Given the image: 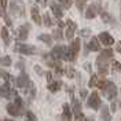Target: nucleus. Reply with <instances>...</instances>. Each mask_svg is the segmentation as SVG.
Here are the masks:
<instances>
[{
  "instance_id": "f257e3e1",
  "label": "nucleus",
  "mask_w": 121,
  "mask_h": 121,
  "mask_svg": "<svg viewBox=\"0 0 121 121\" xmlns=\"http://www.w3.org/2000/svg\"><path fill=\"white\" fill-rule=\"evenodd\" d=\"M112 58H113V50H110V48H106L100 52V55L96 58V66H98L99 74L107 73V60Z\"/></svg>"
},
{
  "instance_id": "f03ea898",
  "label": "nucleus",
  "mask_w": 121,
  "mask_h": 121,
  "mask_svg": "<svg viewBox=\"0 0 121 121\" xmlns=\"http://www.w3.org/2000/svg\"><path fill=\"white\" fill-rule=\"evenodd\" d=\"M80 39H74V41H72L70 47H68L66 50V55H65V60H69V62H73L76 60L77 55H78V51H80Z\"/></svg>"
},
{
  "instance_id": "7ed1b4c3",
  "label": "nucleus",
  "mask_w": 121,
  "mask_h": 121,
  "mask_svg": "<svg viewBox=\"0 0 121 121\" xmlns=\"http://www.w3.org/2000/svg\"><path fill=\"white\" fill-rule=\"evenodd\" d=\"M10 13L15 17H23L25 15V4L21 0H13L10 3Z\"/></svg>"
},
{
  "instance_id": "20e7f679",
  "label": "nucleus",
  "mask_w": 121,
  "mask_h": 121,
  "mask_svg": "<svg viewBox=\"0 0 121 121\" xmlns=\"http://www.w3.org/2000/svg\"><path fill=\"white\" fill-rule=\"evenodd\" d=\"M15 51L19 54H23V55H33L36 54V47L35 45H29V44H22V43H18L15 45Z\"/></svg>"
},
{
  "instance_id": "39448f33",
  "label": "nucleus",
  "mask_w": 121,
  "mask_h": 121,
  "mask_svg": "<svg viewBox=\"0 0 121 121\" xmlns=\"http://www.w3.org/2000/svg\"><path fill=\"white\" fill-rule=\"evenodd\" d=\"M87 105H88V107L94 109V110H98L99 107L102 106V99H100V96L98 95V92H92V94H91Z\"/></svg>"
},
{
  "instance_id": "423d86ee",
  "label": "nucleus",
  "mask_w": 121,
  "mask_h": 121,
  "mask_svg": "<svg viewBox=\"0 0 121 121\" xmlns=\"http://www.w3.org/2000/svg\"><path fill=\"white\" fill-rule=\"evenodd\" d=\"M66 50H68V47H65V45H55L52 48V51H51V56H52L55 60L65 59Z\"/></svg>"
},
{
  "instance_id": "0eeeda50",
  "label": "nucleus",
  "mask_w": 121,
  "mask_h": 121,
  "mask_svg": "<svg viewBox=\"0 0 121 121\" xmlns=\"http://www.w3.org/2000/svg\"><path fill=\"white\" fill-rule=\"evenodd\" d=\"M30 83H32V81L29 80V77H28V74H26L25 72H22V73L19 74V77L17 78V87L21 88V90H26L30 85Z\"/></svg>"
},
{
  "instance_id": "6e6552de",
  "label": "nucleus",
  "mask_w": 121,
  "mask_h": 121,
  "mask_svg": "<svg viewBox=\"0 0 121 121\" xmlns=\"http://www.w3.org/2000/svg\"><path fill=\"white\" fill-rule=\"evenodd\" d=\"M99 11H100V6H99V3H92L90 7L87 8V11H85V18L92 19V18L96 17V14H99Z\"/></svg>"
},
{
  "instance_id": "1a4fd4ad",
  "label": "nucleus",
  "mask_w": 121,
  "mask_h": 121,
  "mask_svg": "<svg viewBox=\"0 0 121 121\" xmlns=\"http://www.w3.org/2000/svg\"><path fill=\"white\" fill-rule=\"evenodd\" d=\"M76 30H77V23L73 22L72 19H68L66 21V39L68 40H72L73 39Z\"/></svg>"
},
{
  "instance_id": "9d476101",
  "label": "nucleus",
  "mask_w": 121,
  "mask_h": 121,
  "mask_svg": "<svg viewBox=\"0 0 121 121\" xmlns=\"http://www.w3.org/2000/svg\"><path fill=\"white\" fill-rule=\"evenodd\" d=\"M28 35H29V25H28V23L19 26V28L17 29V39H18L19 41L26 40V39H28Z\"/></svg>"
},
{
  "instance_id": "9b49d317",
  "label": "nucleus",
  "mask_w": 121,
  "mask_h": 121,
  "mask_svg": "<svg viewBox=\"0 0 121 121\" xmlns=\"http://www.w3.org/2000/svg\"><path fill=\"white\" fill-rule=\"evenodd\" d=\"M99 41L102 43V44H105L106 47H110L112 44H114V39L112 35H109L107 32H102L100 35H99Z\"/></svg>"
},
{
  "instance_id": "f8f14e48",
  "label": "nucleus",
  "mask_w": 121,
  "mask_h": 121,
  "mask_svg": "<svg viewBox=\"0 0 121 121\" xmlns=\"http://www.w3.org/2000/svg\"><path fill=\"white\" fill-rule=\"evenodd\" d=\"M105 95L109 100H114L116 95H117V87L114 85V83H109L107 90H105Z\"/></svg>"
},
{
  "instance_id": "ddd939ff",
  "label": "nucleus",
  "mask_w": 121,
  "mask_h": 121,
  "mask_svg": "<svg viewBox=\"0 0 121 121\" xmlns=\"http://www.w3.org/2000/svg\"><path fill=\"white\" fill-rule=\"evenodd\" d=\"M50 7H51V11H52V14L55 15V17H56L58 19H60V18L63 17V8H62V6L56 4L55 1H51Z\"/></svg>"
},
{
  "instance_id": "4468645a",
  "label": "nucleus",
  "mask_w": 121,
  "mask_h": 121,
  "mask_svg": "<svg viewBox=\"0 0 121 121\" xmlns=\"http://www.w3.org/2000/svg\"><path fill=\"white\" fill-rule=\"evenodd\" d=\"M6 109H7L8 114H11L13 117H17V116H19V114L22 113V109H21V107H18L15 103H8Z\"/></svg>"
},
{
  "instance_id": "2eb2a0df",
  "label": "nucleus",
  "mask_w": 121,
  "mask_h": 121,
  "mask_svg": "<svg viewBox=\"0 0 121 121\" xmlns=\"http://www.w3.org/2000/svg\"><path fill=\"white\" fill-rule=\"evenodd\" d=\"M30 14H32V19L35 21V23L36 25H41V17H40V14H39V8L36 7V6H33V7L30 8Z\"/></svg>"
},
{
  "instance_id": "dca6fc26",
  "label": "nucleus",
  "mask_w": 121,
  "mask_h": 121,
  "mask_svg": "<svg viewBox=\"0 0 121 121\" xmlns=\"http://www.w3.org/2000/svg\"><path fill=\"white\" fill-rule=\"evenodd\" d=\"M87 47H88V50H90V51H99V50H100V45H99V39L92 37Z\"/></svg>"
},
{
  "instance_id": "f3484780",
  "label": "nucleus",
  "mask_w": 121,
  "mask_h": 121,
  "mask_svg": "<svg viewBox=\"0 0 121 121\" xmlns=\"http://www.w3.org/2000/svg\"><path fill=\"white\" fill-rule=\"evenodd\" d=\"M62 117H63V120L65 121H72V113H70V107H69L68 103H63L62 106Z\"/></svg>"
},
{
  "instance_id": "a211bd4d",
  "label": "nucleus",
  "mask_w": 121,
  "mask_h": 121,
  "mask_svg": "<svg viewBox=\"0 0 121 121\" xmlns=\"http://www.w3.org/2000/svg\"><path fill=\"white\" fill-rule=\"evenodd\" d=\"M1 95H3V96H6V98H10V96L15 95V92L10 88V84H8V83H6L3 87H1Z\"/></svg>"
},
{
  "instance_id": "6ab92c4d",
  "label": "nucleus",
  "mask_w": 121,
  "mask_h": 121,
  "mask_svg": "<svg viewBox=\"0 0 121 121\" xmlns=\"http://www.w3.org/2000/svg\"><path fill=\"white\" fill-rule=\"evenodd\" d=\"M60 87H62V81H51L47 85V88H48L50 92H58L60 90Z\"/></svg>"
},
{
  "instance_id": "aec40b11",
  "label": "nucleus",
  "mask_w": 121,
  "mask_h": 121,
  "mask_svg": "<svg viewBox=\"0 0 121 121\" xmlns=\"http://www.w3.org/2000/svg\"><path fill=\"white\" fill-rule=\"evenodd\" d=\"M100 117H102V121H112V116L109 113V107L107 106H103L102 110H100Z\"/></svg>"
},
{
  "instance_id": "412c9836",
  "label": "nucleus",
  "mask_w": 121,
  "mask_h": 121,
  "mask_svg": "<svg viewBox=\"0 0 121 121\" xmlns=\"http://www.w3.org/2000/svg\"><path fill=\"white\" fill-rule=\"evenodd\" d=\"M1 39H3V41H4L6 45H8L11 43V37H10V33H8L7 28H3V29H1Z\"/></svg>"
},
{
  "instance_id": "4be33fe9",
  "label": "nucleus",
  "mask_w": 121,
  "mask_h": 121,
  "mask_svg": "<svg viewBox=\"0 0 121 121\" xmlns=\"http://www.w3.org/2000/svg\"><path fill=\"white\" fill-rule=\"evenodd\" d=\"M100 17H102V21L105 23H114V19H113V17L110 14H107L106 11H102L100 13Z\"/></svg>"
},
{
  "instance_id": "5701e85b",
  "label": "nucleus",
  "mask_w": 121,
  "mask_h": 121,
  "mask_svg": "<svg viewBox=\"0 0 121 121\" xmlns=\"http://www.w3.org/2000/svg\"><path fill=\"white\" fill-rule=\"evenodd\" d=\"M72 109H73V112H74L76 114H77V113H81V112H80V110H81V105H80L78 99H76V98L72 99Z\"/></svg>"
},
{
  "instance_id": "b1692460",
  "label": "nucleus",
  "mask_w": 121,
  "mask_h": 121,
  "mask_svg": "<svg viewBox=\"0 0 121 121\" xmlns=\"http://www.w3.org/2000/svg\"><path fill=\"white\" fill-rule=\"evenodd\" d=\"M39 40H41V41L45 43L47 45L52 44V37H51L50 35H40V36H39Z\"/></svg>"
},
{
  "instance_id": "393cba45",
  "label": "nucleus",
  "mask_w": 121,
  "mask_h": 121,
  "mask_svg": "<svg viewBox=\"0 0 121 121\" xmlns=\"http://www.w3.org/2000/svg\"><path fill=\"white\" fill-rule=\"evenodd\" d=\"M98 76L96 74H92L91 76V80H90V83H88V87H90V88H94V87H95V85H98Z\"/></svg>"
},
{
  "instance_id": "a878e982",
  "label": "nucleus",
  "mask_w": 121,
  "mask_h": 121,
  "mask_svg": "<svg viewBox=\"0 0 121 121\" xmlns=\"http://www.w3.org/2000/svg\"><path fill=\"white\" fill-rule=\"evenodd\" d=\"M43 22H44L45 26H52V21H51V18H50V14L48 13H45L44 15H43Z\"/></svg>"
},
{
  "instance_id": "bb28decb",
  "label": "nucleus",
  "mask_w": 121,
  "mask_h": 121,
  "mask_svg": "<svg viewBox=\"0 0 121 121\" xmlns=\"http://www.w3.org/2000/svg\"><path fill=\"white\" fill-rule=\"evenodd\" d=\"M0 65H1V66H10V65H11V58H10L8 55L0 58Z\"/></svg>"
},
{
  "instance_id": "cd10ccee",
  "label": "nucleus",
  "mask_w": 121,
  "mask_h": 121,
  "mask_svg": "<svg viewBox=\"0 0 121 121\" xmlns=\"http://www.w3.org/2000/svg\"><path fill=\"white\" fill-rule=\"evenodd\" d=\"M87 1H88V0H74L76 6H77V8H78V11H83Z\"/></svg>"
},
{
  "instance_id": "c85d7f7f",
  "label": "nucleus",
  "mask_w": 121,
  "mask_h": 121,
  "mask_svg": "<svg viewBox=\"0 0 121 121\" xmlns=\"http://www.w3.org/2000/svg\"><path fill=\"white\" fill-rule=\"evenodd\" d=\"M112 70H113V73H117V72L121 70V63L118 60H113V63H112Z\"/></svg>"
},
{
  "instance_id": "c756f323",
  "label": "nucleus",
  "mask_w": 121,
  "mask_h": 121,
  "mask_svg": "<svg viewBox=\"0 0 121 121\" xmlns=\"http://www.w3.org/2000/svg\"><path fill=\"white\" fill-rule=\"evenodd\" d=\"M52 37L56 39V40H62L63 35H62V32H60L59 29H56V30H54V32H52Z\"/></svg>"
},
{
  "instance_id": "7c9ffc66",
  "label": "nucleus",
  "mask_w": 121,
  "mask_h": 121,
  "mask_svg": "<svg viewBox=\"0 0 121 121\" xmlns=\"http://www.w3.org/2000/svg\"><path fill=\"white\" fill-rule=\"evenodd\" d=\"M107 85H109V83H107L106 80H100V81H98V85H96V87H98V88H100V90L105 91L106 88H107Z\"/></svg>"
},
{
  "instance_id": "2f4dec72",
  "label": "nucleus",
  "mask_w": 121,
  "mask_h": 121,
  "mask_svg": "<svg viewBox=\"0 0 121 121\" xmlns=\"http://www.w3.org/2000/svg\"><path fill=\"white\" fill-rule=\"evenodd\" d=\"M26 121H37V118H36V116L32 113V112H26Z\"/></svg>"
},
{
  "instance_id": "473e14b6",
  "label": "nucleus",
  "mask_w": 121,
  "mask_h": 121,
  "mask_svg": "<svg viewBox=\"0 0 121 121\" xmlns=\"http://www.w3.org/2000/svg\"><path fill=\"white\" fill-rule=\"evenodd\" d=\"M58 1L60 3V6L65 7V8H69L72 6V0H58Z\"/></svg>"
},
{
  "instance_id": "72a5a7b5",
  "label": "nucleus",
  "mask_w": 121,
  "mask_h": 121,
  "mask_svg": "<svg viewBox=\"0 0 121 121\" xmlns=\"http://www.w3.org/2000/svg\"><path fill=\"white\" fill-rule=\"evenodd\" d=\"M0 7H1L3 15H6V8H7V0H0Z\"/></svg>"
},
{
  "instance_id": "f704fd0d",
  "label": "nucleus",
  "mask_w": 121,
  "mask_h": 121,
  "mask_svg": "<svg viewBox=\"0 0 121 121\" xmlns=\"http://www.w3.org/2000/svg\"><path fill=\"white\" fill-rule=\"evenodd\" d=\"M74 121H85V116L83 113H77L74 116Z\"/></svg>"
},
{
  "instance_id": "c9c22d12",
  "label": "nucleus",
  "mask_w": 121,
  "mask_h": 121,
  "mask_svg": "<svg viewBox=\"0 0 121 121\" xmlns=\"http://www.w3.org/2000/svg\"><path fill=\"white\" fill-rule=\"evenodd\" d=\"M35 72H36V73H37L39 76H44V74H45V73H44V70H43V69L40 68L39 65H36V66H35Z\"/></svg>"
},
{
  "instance_id": "e433bc0d",
  "label": "nucleus",
  "mask_w": 121,
  "mask_h": 121,
  "mask_svg": "<svg viewBox=\"0 0 121 121\" xmlns=\"http://www.w3.org/2000/svg\"><path fill=\"white\" fill-rule=\"evenodd\" d=\"M15 105L18 106V107H21V109H22V106H23V100H22V98L17 96V98H15Z\"/></svg>"
},
{
  "instance_id": "4c0bfd02",
  "label": "nucleus",
  "mask_w": 121,
  "mask_h": 121,
  "mask_svg": "<svg viewBox=\"0 0 121 121\" xmlns=\"http://www.w3.org/2000/svg\"><path fill=\"white\" fill-rule=\"evenodd\" d=\"M66 73H68V77H69V78H73V77H74V74H76V72L73 70V68H69Z\"/></svg>"
},
{
  "instance_id": "58836bf2",
  "label": "nucleus",
  "mask_w": 121,
  "mask_h": 121,
  "mask_svg": "<svg viewBox=\"0 0 121 121\" xmlns=\"http://www.w3.org/2000/svg\"><path fill=\"white\" fill-rule=\"evenodd\" d=\"M0 73H1V76H3V77H4L6 83H8V81H10V74H8V73H6V72H0Z\"/></svg>"
},
{
  "instance_id": "ea45409f",
  "label": "nucleus",
  "mask_w": 121,
  "mask_h": 121,
  "mask_svg": "<svg viewBox=\"0 0 121 121\" xmlns=\"http://www.w3.org/2000/svg\"><path fill=\"white\" fill-rule=\"evenodd\" d=\"M45 76H47L48 83H51V81H52V73H51V72H47V73H45Z\"/></svg>"
},
{
  "instance_id": "a19ab883",
  "label": "nucleus",
  "mask_w": 121,
  "mask_h": 121,
  "mask_svg": "<svg viewBox=\"0 0 121 121\" xmlns=\"http://www.w3.org/2000/svg\"><path fill=\"white\" fill-rule=\"evenodd\" d=\"M80 35H81V36H88V35H90V29H83L80 32Z\"/></svg>"
},
{
  "instance_id": "79ce46f5",
  "label": "nucleus",
  "mask_w": 121,
  "mask_h": 121,
  "mask_svg": "<svg viewBox=\"0 0 121 121\" xmlns=\"http://www.w3.org/2000/svg\"><path fill=\"white\" fill-rule=\"evenodd\" d=\"M80 94H81V98H83V99H85V98H87V95H88L87 90H81V91H80Z\"/></svg>"
},
{
  "instance_id": "37998d69",
  "label": "nucleus",
  "mask_w": 121,
  "mask_h": 121,
  "mask_svg": "<svg viewBox=\"0 0 121 121\" xmlns=\"http://www.w3.org/2000/svg\"><path fill=\"white\" fill-rule=\"evenodd\" d=\"M36 1H37V4H41V7H44L47 4V0H36Z\"/></svg>"
},
{
  "instance_id": "c03bdc74",
  "label": "nucleus",
  "mask_w": 121,
  "mask_h": 121,
  "mask_svg": "<svg viewBox=\"0 0 121 121\" xmlns=\"http://www.w3.org/2000/svg\"><path fill=\"white\" fill-rule=\"evenodd\" d=\"M116 50H117V52H120L121 54V40L117 43V45H116Z\"/></svg>"
},
{
  "instance_id": "a18cd8bd",
  "label": "nucleus",
  "mask_w": 121,
  "mask_h": 121,
  "mask_svg": "<svg viewBox=\"0 0 121 121\" xmlns=\"http://www.w3.org/2000/svg\"><path fill=\"white\" fill-rule=\"evenodd\" d=\"M4 21H6V23H7L8 26H11V21H10V18H8L7 15H4Z\"/></svg>"
},
{
  "instance_id": "49530a36",
  "label": "nucleus",
  "mask_w": 121,
  "mask_h": 121,
  "mask_svg": "<svg viewBox=\"0 0 121 121\" xmlns=\"http://www.w3.org/2000/svg\"><path fill=\"white\" fill-rule=\"evenodd\" d=\"M84 68L87 69L88 72H91V65H90V63H85V65H84Z\"/></svg>"
},
{
  "instance_id": "de8ad7c7",
  "label": "nucleus",
  "mask_w": 121,
  "mask_h": 121,
  "mask_svg": "<svg viewBox=\"0 0 121 121\" xmlns=\"http://www.w3.org/2000/svg\"><path fill=\"white\" fill-rule=\"evenodd\" d=\"M116 107H117V106H116V103H112V106H110V109H112V112H116Z\"/></svg>"
},
{
  "instance_id": "09e8293b",
  "label": "nucleus",
  "mask_w": 121,
  "mask_h": 121,
  "mask_svg": "<svg viewBox=\"0 0 121 121\" xmlns=\"http://www.w3.org/2000/svg\"><path fill=\"white\" fill-rule=\"evenodd\" d=\"M3 121H14V120H11V118H4Z\"/></svg>"
},
{
  "instance_id": "8fccbe9b",
  "label": "nucleus",
  "mask_w": 121,
  "mask_h": 121,
  "mask_svg": "<svg viewBox=\"0 0 121 121\" xmlns=\"http://www.w3.org/2000/svg\"><path fill=\"white\" fill-rule=\"evenodd\" d=\"M87 121H94V120H92V118H88V120H87Z\"/></svg>"
},
{
  "instance_id": "3c124183",
  "label": "nucleus",
  "mask_w": 121,
  "mask_h": 121,
  "mask_svg": "<svg viewBox=\"0 0 121 121\" xmlns=\"http://www.w3.org/2000/svg\"><path fill=\"white\" fill-rule=\"evenodd\" d=\"M0 95H1V87H0Z\"/></svg>"
},
{
  "instance_id": "603ef678",
  "label": "nucleus",
  "mask_w": 121,
  "mask_h": 121,
  "mask_svg": "<svg viewBox=\"0 0 121 121\" xmlns=\"http://www.w3.org/2000/svg\"><path fill=\"white\" fill-rule=\"evenodd\" d=\"M120 106H121V100H120Z\"/></svg>"
},
{
  "instance_id": "864d4df0",
  "label": "nucleus",
  "mask_w": 121,
  "mask_h": 121,
  "mask_svg": "<svg viewBox=\"0 0 121 121\" xmlns=\"http://www.w3.org/2000/svg\"><path fill=\"white\" fill-rule=\"evenodd\" d=\"M0 74H1V73H0Z\"/></svg>"
},
{
  "instance_id": "5fc2aeb1",
  "label": "nucleus",
  "mask_w": 121,
  "mask_h": 121,
  "mask_svg": "<svg viewBox=\"0 0 121 121\" xmlns=\"http://www.w3.org/2000/svg\"><path fill=\"white\" fill-rule=\"evenodd\" d=\"M0 13H1V11H0Z\"/></svg>"
}]
</instances>
